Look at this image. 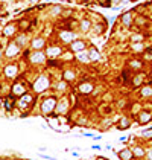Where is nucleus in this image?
<instances>
[{
	"label": "nucleus",
	"mask_w": 152,
	"mask_h": 160,
	"mask_svg": "<svg viewBox=\"0 0 152 160\" xmlns=\"http://www.w3.org/2000/svg\"><path fill=\"white\" fill-rule=\"evenodd\" d=\"M55 107H56V99H55L53 96H50V98H47V99L41 104V111H43L44 115H50V113L55 110Z\"/></svg>",
	"instance_id": "obj_1"
},
{
	"label": "nucleus",
	"mask_w": 152,
	"mask_h": 160,
	"mask_svg": "<svg viewBox=\"0 0 152 160\" xmlns=\"http://www.w3.org/2000/svg\"><path fill=\"white\" fill-rule=\"evenodd\" d=\"M49 85H50V81L47 76H40L37 81H35V84H34V88L37 90L38 93H41V92H44L46 88H49Z\"/></svg>",
	"instance_id": "obj_2"
},
{
	"label": "nucleus",
	"mask_w": 152,
	"mask_h": 160,
	"mask_svg": "<svg viewBox=\"0 0 152 160\" xmlns=\"http://www.w3.org/2000/svg\"><path fill=\"white\" fill-rule=\"evenodd\" d=\"M70 49H72V52H82L84 49H85V43L82 40H73L72 41V44H70Z\"/></svg>",
	"instance_id": "obj_3"
},
{
	"label": "nucleus",
	"mask_w": 152,
	"mask_h": 160,
	"mask_svg": "<svg viewBox=\"0 0 152 160\" xmlns=\"http://www.w3.org/2000/svg\"><path fill=\"white\" fill-rule=\"evenodd\" d=\"M18 52H20L18 43H11V44H8V49H6V57H15Z\"/></svg>",
	"instance_id": "obj_4"
},
{
	"label": "nucleus",
	"mask_w": 152,
	"mask_h": 160,
	"mask_svg": "<svg viewBox=\"0 0 152 160\" xmlns=\"http://www.w3.org/2000/svg\"><path fill=\"white\" fill-rule=\"evenodd\" d=\"M120 20H122V23H123V26H126V28H129L131 25H132V12L131 11H128V12H125L122 17H120Z\"/></svg>",
	"instance_id": "obj_5"
},
{
	"label": "nucleus",
	"mask_w": 152,
	"mask_h": 160,
	"mask_svg": "<svg viewBox=\"0 0 152 160\" xmlns=\"http://www.w3.org/2000/svg\"><path fill=\"white\" fill-rule=\"evenodd\" d=\"M119 157H120V160H132V157H134L132 150H128V148L120 150L119 151Z\"/></svg>",
	"instance_id": "obj_6"
},
{
	"label": "nucleus",
	"mask_w": 152,
	"mask_h": 160,
	"mask_svg": "<svg viewBox=\"0 0 152 160\" xmlns=\"http://www.w3.org/2000/svg\"><path fill=\"white\" fill-rule=\"evenodd\" d=\"M17 66L15 64H9V66H6L5 67V75L8 76V78H14L15 75H17Z\"/></svg>",
	"instance_id": "obj_7"
},
{
	"label": "nucleus",
	"mask_w": 152,
	"mask_h": 160,
	"mask_svg": "<svg viewBox=\"0 0 152 160\" xmlns=\"http://www.w3.org/2000/svg\"><path fill=\"white\" fill-rule=\"evenodd\" d=\"M93 84L91 82H82L81 85H79V92L82 93V95H88V93H91L93 92Z\"/></svg>",
	"instance_id": "obj_8"
},
{
	"label": "nucleus",
	"mask_w": 152,
	"mask_h": 160,
	"mask_svg": "<svg viewBox=\"0 0 152 160\" xmlns=\"http://www.w3.org/2000/svg\"><path fill=\"white\" fill-rule=\"evenodd\" d=\"M31 102H32V96H31V95H23V96L20 98V104H18V105H20L21 110H25V108H28V105H29Z\"/></svg>",
	"instance_id": "obj_9"
},
{
	"label": "nucleus",
	"mask_w": 152,
	"mask_h": 160,
	"mask_svg": "<svg viewBox=\"0 0 152 160\" xmlns=\"http://www.w3.org/2000/svg\"><path fill=\"white\" fill-rule=\"evenodd\" d=\"M12 95H15V96L25 95V85H23L21 82H15L14 87H12Z\"/></svg>",
	"instance_id": "obj_10"
},
{
	"label": "nucleus",
	"mask_w": 152,
	"mask_h": 160,
	"mask_svg": "<svg viewBox=\"0 0 152 160\" xmlns=\"http://www.w3.org/2000/svg\"><path fill=\"white\" fill-rule=\"evenodd\" d=\"M152 119V115L149 113V111H142L140 113V116H139V123H148L149 120Z\"/></svg>",
	"instance_id": "obj_11"
},
{
	"label": "nucleus",
	"mask_w": 152,
	"mask_h": 160,
	"mask_svg": "<svg viewBox=\"0 0 152 160\" xmlns=\"http://www.w3.org/2000/svg\"><path fill=\"white\" fill-rule=\"evenodd\" d=\"M140 93H142V96H145V98H151V96H152V85H151V84L143 85V87H142V90H140Z\"/></svg>",
	"instance_id": "obj_12"
},
{
	"label": "nucleus",
	"mask_w": 152,
	"mask_h": 160,
	"mask_svg": "<svg viewBox=\"0 0 152 160\" xmlns=\"http://www.w3.org/2000/svg\"><path fill=\"white\" fill-rule=\"evenodd\" d=\"M59 53H61V47H50V46H49L47 55H49L50 58H56V55H59Z\"/></svg>",
	"instance_id": "obj_13"
},
{
	"label": "nucleus",
	"mask_w": 152,
	"mask_h": 160,
	"mask_svg": "<svg viewBox=\"0 0 152 160\" xmlns=\"http://www.w3.org/2000/svg\"><path fill=\"white\" fill-rule=\"evenodd\" d=\"M132 154H134V157H139V159H142V157L146 154V151H145L142 146H134V148H132Z\"/></svg>",
	"instance_id": "obj_14"
},
{
	"label": "nucleus",
	"mask_w": 152,
	"mask_h": 160,
	"mask_svg": "<svg viewBox=\"0 0 152 160\" xmlns=\"http://www.w3.org/2000/svg\"><path fill=\"white\" fill-rule=\"evenodd\" d=\"M56 111H58V113H61V115H64V113L67 111V101H66V99L56 105Z\"/></svg>",
	"instance_id": "obj_15"
},
{
	"label": "nucleus",
	"mask_w": 152,
	"mask_h": 160,
	"mask_svg": "<svg viewBox=\"0 0 152 160\" xmlns=\"http://www.w3.org/2000/svg\"><path fill=\"white\" fill-rule=\"evenodd\" d=\"M61 38H63L64 41H73L75 40V34H73V32L64 31V32H61Z\"/></svg>",
	"instance_id": "obj_16"
},
{
	"label": "nucleus",
	"mask_w": 152,
	"mask_h": 160,
	"mask_svg": "<svg viewBox=\"0 0 152 160\" xmlns=\"http://www.w3.org/2000/svg\"><path fill=\"white\" fill-rule=\"evenodd\" d=\"M43 61H44V53L37 52V53H34V55H32V63H37V64H40V63H43Z\"/></svg>",
	"instance_id": "obj_17"
},
{
	"label": "nucleus",
	"mask_w": 152,
	"mask_h": 160,
	"mask_svg": "<svg viewBox=\"0 0 152 160\" xmlns=\"http://www.w3.org/2000/svg\"><path fill=\"white\" fill-rule=\"evenodd\" d=\"M78 60L79 61H82V63H87V61H90V55L87 53V52H78Z\"/></svg>",
	"instance_id": "obj_18"
},
{
	"label": "nucleus",
	"mask_w": 152,
	"mask_h": 160,
	"mask_svg": "<svg viewBox=\"0 0 152 160\" xmlns=\"http://www.w3.org/2000/svg\"><path fill=\"white\" fill-rule=\"evenodd\" d=\"M43 46H44V40L43 38H35V40L32 41V47L37 49V50H40Z\"/></svg>",
	"instance_id": "obj_19"
},
{
	"label": "nucleus",
	"mask_w": 152,
	"mask_h": 160,
	"mask_svg": "<svg viewBox=\"0 0 152 160\" xmlns=\"http://www.w3.org/2000/svg\"><path fill=\"white\" fill-rule=\"evenodd\" d=\"M3 105H5V108H6L8 111H9V110H12V108H14V98H12V96H9V98L5 101V104H3Z\"/></svg>",
	"instance_id": "obj_20"
},
{
	"label": "nucleus",
	"mask_w": 152,
	"mask_h": 160,
	"mask_svg": "<svg viewBox=\"0 0 152 160\" xmlns=\"http://www.w3.org/2000/svg\"><path fill=\"white\" fill-rule=\"evenodd\" d=\"M14 32H15V26H14V25H8V26L5 28V31H3V34H5V35H8V37H9V35H12Z\"/></svg>",
	"instance_id": "obj_21"
},
{
	"label": "nucleus",
	"mask_w": 152,
	"mask_h": 160,
	"mask_svg": "<svg viewBox=\"0 0 152 160\" xmlns=\"http://www.w3.org/2000/svg\"><path fill=\"white\" fill-rule=\"evenodd\" d=\"M128 127H129V120L126 119V118H122L120 122H119V128H120V130H126Z\"/></svg>",
	"instance_id": "obj_22"
},
{
	"label": "nucleus",
	"mask_w": 152,
	"mask_h": 160,
	"mask_svg": "<svg viewBox=\"0 0 152 160\" xmlns=\"http://www.w3.org/2000/svg\"><path fill=\"white\" fill-rule=\"evenodd\" d=\"M88 55H90V60H91V61H96V60H99V52H97L96 49H91V50L88 52Z\"/></svg>",
	"instance_id": "obj_23"
},
{
	"label": "nucleus",
	"mask_w": 152,
	"mask_h": 160,
	"mask_svg": "<svg viewBox=\"0 0 152 160\" xmlns=\"http://www.w3.org/2000/svg\"><path fill=\"white\" fill-rule=\"evenodd\" d=\"M64 80H66V81L75 80V73H73L72 70H66V72H64Z\"/></svg>",
	"instance_id": "obj_24"
},
{
	"label": "nucleus",
	"mask_w": 152,
	"mask_h": 160,
	"mask_svg": "<svg viewBox=\"0 0 152 160\" xmlns=\"http://www.w3.org/2000/svg\"><path fill=\"white\" fill-rule=\"evenodd\" d=\"M90 26H91V23H90L88 20H84V21L81 23V29H82V31H88Z\"/></svg>",
	"instance_id": "obj_25"
},
{
	"label": "nucleus",
	"mask_w": 152,
	"mask_h": 160,
	"mask_svg": "<svg viewBox=\"0 0 152 160\" xmlns=\"http://www.w3.org/2000/svg\"><path fill=\"white\" fill-rule=\"evenodd\" d=\"M97 3H99L101 6H105V8H108V6L111 5V0H97Z\"/></svg>",
	"instance_id": "obj_26"
},
{
	"label": "nucleus",
	"mask_w": 152,
	"mask_h": 160,
	"mask_svg": "<svg viewBox=\"0 0 152 160\" xmlns=\"http://www.w3.org/2000/svg\"><path fill=\"white\" fill-rule=\"evenodd\" d=\"M129 64H131V67H135V69H140V67H142V63H140V61H137V60L131 61Z\"/></svg>",
	"instance_id": "obj_27"
},
{
	"label": "nucleus",
	"mask_w": 152,
	"mask_h": 160,
	"mask_svg": "<svg viewBox=\"0 0 152 160\" xmlns=\"http://www.w3.org/2000/svg\"><path fill=\"white\" fill-rule=\"evenodd\" d=\"M143 80V75H139V76H135L134 78V85H139V84H142L140 81Z\"/></svg>",
	"instance_id": "obj_28"
},
{
	"label": "nucleus",
	"mask_w": 152,
	"mask_h": 160,
	"mask_svg": "<svg viewBox=\"0 0 152 160\" xmlns=\"http://www.w3.org/2000/svg\"><path fill=\"white\" fill-rule=\"evenodd\" d=\"M143 137H146V139H152V130L145 131V133H143Z\"/></svg>",
	"instance_id": "obj_29"
},
{
	"label": "nucleus",
	"mask_w": 152,
	"mask_h": 160,
	"mask_svg": "<svg viewBox=\"0 0 152 160\" xmlns=\"http://www.w3.org/2000/svg\"><path fill=\"white\" fill-rule=\"evenodd\" d=\"M145 58H146L148 61H152V50H151V49H149V50L145 53Z\"/></svg>",
	"instance_id": "obj_30"
},
{
	"label": "nucleus",
	"mask_w": 152,
	"mask_h": 160,
	"mask_svg": "<svg viewBox=\"0 0 152 160\" xmlns=\"http://www.w3.org/2000/svg\"><path fill=\"white\" fill-rule=\"evenodd\" d=\"M142 46H143V44H140V43H137V44H134L132 47H134L135 50H142Z\"/></svg>",
	"instance_id": "obj_31"
},
{
	"label": "nucleus",
	"mask_w": 152,
	"mask_h": 160,
	"mask_svg": "<svg viewBox=\"0 0 152 160\" xmlns=\"http://www.w3.org/2000/svg\"><path fill=\"white\" fill-rule=\"evenodd\" d=\"M61 9H63V8H59V6H55V8H53V11H52V14H56V12H59Z\"/></svg>",
	"instance_id": "obj_32"
},
{
	"label": "nucleus",
	"mask_w": 152,
	"mask_h": 160,
	"mask_svg": "<svg viewBox=\"0 0 152 160\" xmlns=\"http://www.w3.org/2000/svg\"><path fill=\"white\" fill-rule=\"evenodd\" d=\"M17 43H26V37H20V38L17 40Z\"/></svg>",
	"instance_id": "obj_33"
},
{
	"label": "nucleus",
	"mask_w": 152,
	"mask_h": 160,
	"mask_svg": "<svg viewBox=\"0 0 152 160\" xmlns=\"http://www.w3.org/2000/svg\"><path fill=\"white\" fill-rule=\"evenodd\" d=\"M58 88H66V84H64V82H61V84H58Z\"/></svg>",
	"instance_id": "obj_34"
},
{
	"label": "nucleus",
	"mask_w": 152,
	"mask_h": 160,
	"mask_svg": "<svg viewBox=\"0 0 152 160\" xmlns=\"http://www.w3.org/2000/svg\"><path fill=\"white\" fill-rule=\"evenodd\" d=\"M148 160H152V151H149V153H148Z\"/></svg>",
	"instance_id": "obj_35"
},
{
	"label": "nucleus",
	"mask_w": 152,
	"mask_h": 160,
	"mask_svg": "<svg viewBox=\"0 0 152 160\" xmlns=\"http://www.w3.org/2000/svg\"><path fill=\"white\" fill-rule=\"evenodd\" d=\"M29 2H31V3H37L38 0H29Z\"/></svg>",
	"instance_id": "obj_36"
},
{
	"label": "nucleus",
	"mask_w": 152,
	"mask_h": 160,
	"mask_svg": "<svg viewBox=\"0 0 152 160\" xmlns=\"http://www.w3.org/2000/svg\"><path fill=\"white\" fill-rule=\"evenodd\" d=\"M0 105H2V99H0Z\"/></svg>",
	"instance_id": "obj_37"
},
{
	"label": "nucleus",
	"mask_w": 152,
	"mask_h": 160,
	"mask_svg": "<svg viewBox=\"0 0 152 160\" xmlns=\"http://www.w3.org/2000/svg\"><path fill=\"white\" fill-rule=\"evenodd\" d=\"M131 2H137V0H131Z\"/></svg>",
	"instance_id": "obj_38"
},
{
	"label": "nucleus",
	"mask_w": 152,
	"mask_h": 160,
	"mask_svg": "<svg viewBox=\"0 0 152 160\" xmlns=\"http://www.w3.org/2000/svg\"><path fill=\"white\" fill-rule=\"evenodd\" d=\"M0 55H2V50H0Z\"/></svg>",
	"instance_id": "obj_39"
},
{
	"label": "nucleus",
	"mask_w": 152,
	"mask_h": 160,
	"mask_svg": "<svg viewBox=\"0 0 152 160\" xmlns=\"http://www.w3.org/2000/svg\"><path fill=\"white\" fill-rule=\"evenodd\" d=\"M122 2H126V0H122Z\"/></svg>",
	"instance_id": "obj_40"
}]
</instances>
